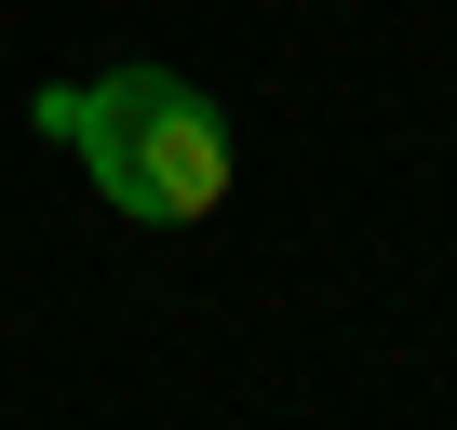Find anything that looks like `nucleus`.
I'll return each mask as SVG.
<instances>
[{
    "label": "nucleus",
    "mask_w": 457,
    "mask_h": 430,
    "mask_svg": "<svg viewBox=\"0 0 457 430\" xmlns=\"http://www.w3.org/2000/svg\"><path fill=\"white\" fill-rule=\"evenodd\" d=\"M41 121L95 161V188L121 202V215H215V188H228V121L175 81V68H121V81H95V95H41Z\"/></svg>",
    "instance_id": "nucleus-1"
}]
</instances>
